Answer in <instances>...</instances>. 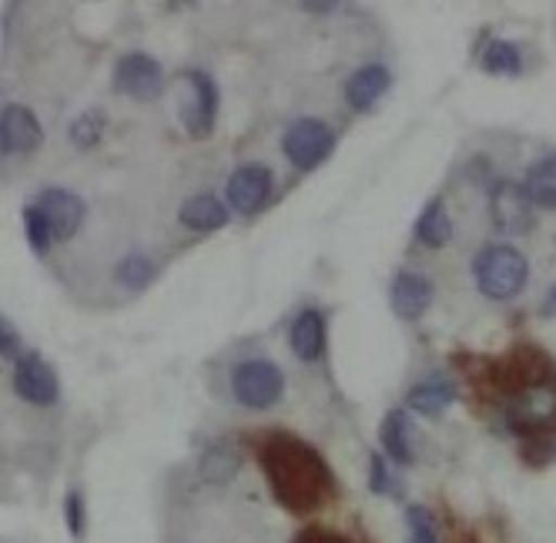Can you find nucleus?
<instances>
[{"label": "nucleus", "instance_id": "3", "mask_svg": "<svg viewBox=\"0 0 556 543\" xmlns=\"http://www.w3.org/2000/svg\"><path fill=\"white\" fill-rule=\"evenodd\" d=\"M543 379H553V363L533 342L513 345L506 356L490 363V393L516 396V393H523L527 386H536Z\"/></svg>", "mask_w": 556, "mask_h": 543}, {"label": "nucleus", "instance_id": "11", "mask_svg": "<svg viewBox=\"0 0 556 543\" xmlns=\"http://www.w3.org/2000/svg\"><path fill=\"white\" fill-rule=\"evenodd\" d=\"M271 172L265 165H245L238 168L231 178H228V188H225V199L228 205L238 212V215H255L268 205L271 199Z\"/></svg>", "mask_w": 556, "mask_h": 543}, {"label": "nucleus", "instance_id": "12", "mask_svg": "<svg viewBox=\"0 0 556 543\" xmlns=\"http://www.w3.org/2000/svg\"><path fill=\"white\" fill-rule=\"evenodd\" d=\"M34 205L41 209V215L48 218V225L54 231V242L74 239L77 228H81V222H85V202L77 199L74 191H67V188H48V191H41Z\"/></svg>", "mask_w": 556, "mask_h": 543}, {"label": "nucleus", "instance_id": "26", "mask_svg": "<svg viewBox=\"0 0 556 543\" xmlns=\"http://www.w3.org/2000/svg\"><path fill=\"white\" fill-rule=\"evenodd\" d=\"M406 527H409V543H440V533H435V517L422 503H413L406 510Z\"/></svg>", "mask_w": 556, "mask_h": 543}, {"label": "nucleus", "instance_id": "1", "mask_svg": "<svg viewBox=\"0 0 556 543\" xmlns=\"http://www.w3.org/2000/svg\"><path fill=\"white\" fill-rule=\"evenodd\" d=\"M258 463L275 503L292 517H312L332 500L336 480L323 453L295 433H268L258 443Z\"/></svg>", "mask_w": 556, "mask_h": 543}, {"label": "nucleus", "instance_id": "27", "mask_svg": "<svg viewBox=\"0 0 556 543\" xmlns=\"http://www.w3.org/2000/svg\"><path fill=\"white\" fill-rule=\"evenodd\" d=\"M101 135H104V114L101 111H88L71 125V141L77 148H94L101 141Z\"/></svg>", "mask_w": 556, "mask_h": 543}, {"label": "nucleus", "instance_id": "22", "mask_svg": "<svg viewBox=\"0 0 556 543\" xmlns=\"http://www.w3.org/2000/svg\"><path fill=\"white\" fill-rule=\"evenodd\" d=\"M527 191L536 209L556 212V154H546V159L530 165L527 175Z\"/></svg>", "mask_w": 556, "mask_h": 543}, {"label": "nucleus", "instance_id": "7", "mask_svg": "<svg viewBox=\"0 0 556 543\" xmlns=\"http://www.w3.org/2000/svg\"><path fill=\"white\" fill-rule=\"evenodd\" d=\"M181 81L188 85L181 101V122L191 138H208L218 114V85L205 71H185Z\"/></svg>", "mask_w": 556, "mask_h": 543}, {"label": "nucleus", "instance_id": "5", "mask_svg": "<svg viewBox=\"0 0 556 543\" xmlns=\"http://www.w3.org/2000/svg\"><path fill=\"white\" fill-rule=\"evenodd\" d=\"M231 393L245 409H268L286 396V372L268 359H249L231 372Z\"/></svg>", "mask_w": 556, "mask_h": 543}, {"label": "nucleus", "instance_id": "25", "mask_svg": "<svg viewBox=\"0 0 556 543\" xmlns=\"http://www.w3.org/2000/svg\"><path fill=\"white\" fill-rule=\"evenodd\" d=\"M151 279H154V262L144 258L141 252L122 258V265H117V282L128 286V289H144Z\"/></svg>", "mask_w": 556, "mask_h": 543}, {"label": "nucleus", "instance_id": "19", "mask_svg": "<svg viewBox=\"0 0 556 543\" xmlns=\"http://www.w3.org/2000/svg\"><path fill=\"white\" fill-rule=\"evenodd\" d=\"M406 403H409L413 413L440 416L456 403V382H450V379H422L419 386H413V390L406 393Z\"/></svg>", "mask_w": 556, "mask_h": 543}, {"label": "nucleus", "instance_id": "17", "mask_svg": "<svg viewBox=\"0 0 556 543\" xmlns=\"http://www.w3.org/2000/svg\"><path fill=\"white\" fill-rule=\"evenodd\" d=\"M379 440H382V450L392 463H400V467H409L416 459V450H413V422L403 409H389L382 426H379Z\"/></svg>", "mask_w": 556, "mask_h": 543}, {"label": "nucleus", "instance_id": "13", "mask_svg": "<svg viewBox=\"0 0 556 543\" xmlns=\"http://www.w3.org/2000/svg\"><path fill=\"white\" fill-rule=\"evenodd\" d=\"M45 144V128L37 114L24 104H8L0 114V148L4 154H24Z\"/></svg>", "mask_w": 556, "mask_h": 543}, {"label": "nucleus", "instance_id": "16", "mask_svg": "<svg viewBox=\"0 0 556 543\" xmlns=\"http://www.w3.org/2000/svg\"><path fill=\"white\" fill-rule=\"evenodd\" d=\"M292 353L302 363H319L326 353V319L315 308H302L292 323Z\"/></svg>", "mask_w": 556, "mask_h": 543}, {"label": "nucleus", "instance_id": "18", "mask_svg": "<svg viewBox=\"0 0 556 543\" xmlns=\"http://www.w3.org/2000/svg\"><path fill=\"white\" fill-rule=\"evenodd\" d=\"M181 225L194 228V231H218L228 225V205L212 195V191H202V195L185 199V205L178 209Z\"/></svg>", "mask_w": 556, "mask_h": 543}, {"label": "nucleus", "instance_id": "29", "mask_svg": "<svg viewBox=\"0 0 556 543\" xmlns=\"http://www.w3.org/2000/svg\"><path fill=\"white\" fill-rule=\"evenodd\" d=\"M369 490L379 493V496L395 490V480H392V473H389V467H386L382 453H372V459H369Z\"/></svg>", "mask_w": 556, "mask_h": 543}, {"label": "nucleus", "instance_id": "4", "mask_svg": "<svg viewBox=\"0 0 556 543\" xmlns=\"http://www.w3.org/2000/svg\"><path fill=\"white\" fill-rule=\"evenodd\" d=\"M506 422L520 437H543L556 430V376L516 393L506 409Z\"/></svg>", "mask_w": 556, "mask_h": 543}, {"label": "nucleus", "instance_id": "21", "mask_svg": "<svg viewBox=\"0 0 556 543\" xmlns=\"http://www.w3.org/2000/svg\"><path fill=\"white\" fill-rule=\"evenodd\" d=\"M416 239L426 249H443V245H450V239H453V218H450L443 199H432L422 209V215L416 222Z\"/></svg>", "mask_w": 556, "mask_h": 543}, {"label": "nucleus", "instance_id": "34", "mask_svg": "<svg viewBox=\"0 0 556 543\" xmlns=\"http://www.w3.org/2000/svg\"><path fill=\"white\" fill-rule=\"evenodd\" d=\"M302 11H312V14H326V11H332L336 4H308V0H305V4H299Z\"/></svg>", "mask_w": 556, "mask_h": 543}, {"label": "nucleus", "instance_id": "33", "mask_svg": "<svg viewBox=\"0 0 556 543\" xmlns=\"http://www.w3.org/2000/svg\"><path fill=\"white\" fill-rule=\"evenodd\" d=\"M540 316H543V319H556V286L546 292V299H543V305H540Z\"/></svg>", "mask_w": 556, "mask_h": 543}, {"label": "nucleus", "instance_id": "30", "mask_svg": "<svg viewBox=\"0 0 556 543\" xmlns=\"http://www.w3.org/2000/svg\"><path fill=\"white\" fill-rule=\"evenodd\" d=\"M64 517H67L71 536H81L85 533V503H81V493H77V490H71L67 500H64Z\"/></svg>", "mask_w": 556, "mask_h": 543}, {"label": "nucleus", "instance_id": "20", "mask_svg": "<svg viewBox=\"0 0 556 543\" xmlns=\"http://www.w3.org/2000/svg\"><path fill=\"white\" fill-rule=\"evenodd\" d=\"M238 467H242V453L235 450V443H228V440H215V443H208V450L202 453V480L205 483H215V487H222V483H228L235 473H238Z\"/></svg>", "mask_w": 556, "mask_h": 543}, {"label": "nucleus", "instance_id": "24", "mask_svg": "<svg viewBox=\"0 0 556 543\" xmlns=\"http://www.w3.org/2000/svg\"><path fill=\"white\" fill-rule=\"evenodd\" d=\"M24 231H27V242L37 255H48L51 242H54V231L48 225V218L41 215V209L37 205H27L24 209Z\"/></svg>", "mask_w": 556, "mask_h": 543}, {"label": "nucleus", "instance_id": "32", "mask_svg": "<svg viewBox=\"0 0 556 543\" xmlns=\"http://www.w3.org/2000/svg\"><path fill=\"white\" fill-rule=\"evenodd\" d=\"M0 349H4V359H17L21 353V339H17V329L4 319L0 323Z\"/></svg>", "mask_w": 556, "mask_h": 543}, {"label": "nucleus", "instance_id": "6", "mask_svg": "<svg viewBox=\"0 0 556 543\" xmlns=\"http://www.w3.org/2000/svg\"><path fill=\"white\" fill-rule=\"evenodd\" d=\"M336 135L329 131V125H323L319 118H299L295 125H289V131L282 135V151L286 159L299 168V172H312L319 168L329 154H332Z\"/></svg>", "mask_w": 556, "mask_h": 543}, {"label": "nucleus", "instance_id": "35", "mask_svg": "<svg viewBox=\"0 0 556 543\" xmlns=\"http://www.w3.org/2000/svg\"><path fill=\"white\" fill-rule=\"evenodd\" d=\"M456 543H480V536H476L472 530H466V533H459V540Z\"/></svg>", "mask_w": 556, "mask_h": 543}, {"label": "nucleus", "instance_id": "10", "mask_svg": "<svg viewBox=\"0 0 556 543\" xmlns=\"http://www.w3.org/2000/svg\"><path fill=\"white\" fill-rule=\"evenodd\" d=\"M14 390L30 406H54L61 396V382H58V372L48 366L45 356L27 353L14 366Z\"/></svg>", "mask_w": 556, "mask_h": 543}, {"label": "nucleus", "instance_id": "9", "mask_svg": "<svg viewBox=\"0 0 556 543\" xmlns=\"http://www.w3.org/2000/svg\"><path fill=\"white\" fill-rule=\"evenodd\" d=\"M533 199L527 185L520 181H496L493 185V195H490V215H493V225L506 236H527L533 228Z\"/></svg>", "mask_w": 556, "mask_h": 543}, {"label": "nucleus", "instance_id": "31", "mask_svg": "<svg viewBox=\"0 0 556 543\" xmlns=\"http://www.w3.org/2000/svg\"><path fill=\"white\" fill-rule=\"evenodd\" d=\"M295 543H349L345 536H339L336 530H326V527H305Z\"/></svg>", "mask_w": 556, "mask_h": 543}, {"label": "nucleus", "instance_id": "14", "mask_svg": "<svg viewBox=\"0 0 556 543\" xmlns=\"http://www.w3.org/2000/svg\"><path fill=\"white\" fill-rule=\"evenodd\" d=\"M432 295H435L432 282L426 276H419V272H400L392 282V292H389L395 316H403L409 323H416L429 313Z\"/></svg>", "mask_w": 556, "mask_h": 543}, {"label": "nucleus", "instance_id": "15", "mask_svg": "<svg viewBox=\"0 0 556 543\" xmlns=\"http://www.w3.org/2000/svg\"><path fill=\"white\" fill-rule=\"evenodd\" d=\"M386 91H389V71L382 64H363L345 81V101L352 111H372Z\"/></svg>", "mask_w": 556, "mask_h": 543}, {"label": "nucleus", "instance_id": "28", "mask_svg": "<svg viewBox=\"0 0 556 543\" xmlns=\"http://www.w3.org/2000/svg\"><path fill=\"white\" fill-rule=\"evenodd\" d=\"M553 453H556V443L546 437H523V443H520V456L527 467H543V463L553 459Z\"/></svg>", "mask_w": 556, "mask_h": 543}, {"label": "nucleus", "instance_id": "8", "mask_svg": "<svg viewBox=\"0 0 556 543\" xmlns=\"http://www.w3.org/2000/svg\"><path fill=\"white\" fill-rule=\"evenodd\" d=\"M114 91L131 101H154L165 91V71L151 54L131 51L114 64Z\"/></svg>", "mask_w": 556, "mask_h": 543}, {"label": "nucleus", "instance_id": "2", "mask_svg": "<svg viewBox=\"0 0 556 543\" xmlns=\"http://www.w3.org/2000/svg\"><path fill=\"white\" fill-rule=\"evenodd\" d=\"M472 279L486 299L506 302L523 292V286L530 279V262L513 245H503V242L483 245L480 255L472 258Z\"/></svg>", "mask_w": 556, "mask_h": 543}, {"label": "nucleus", "instance_id": "23", "mask_svg": "<svg viewBox=\"0 0 556 543\" xmlns=\"http://www.w3.org/2000/svg\"><path fill=\"white\" fill-rule=\"evenodd\" d=\"M480 67L493 77H513L523 71V54L516 45L503 41V37H496V41H490L483 48V58H480Z\"/></svg>", "mask_w": 556, "mask_h": 543}]
</instances>
